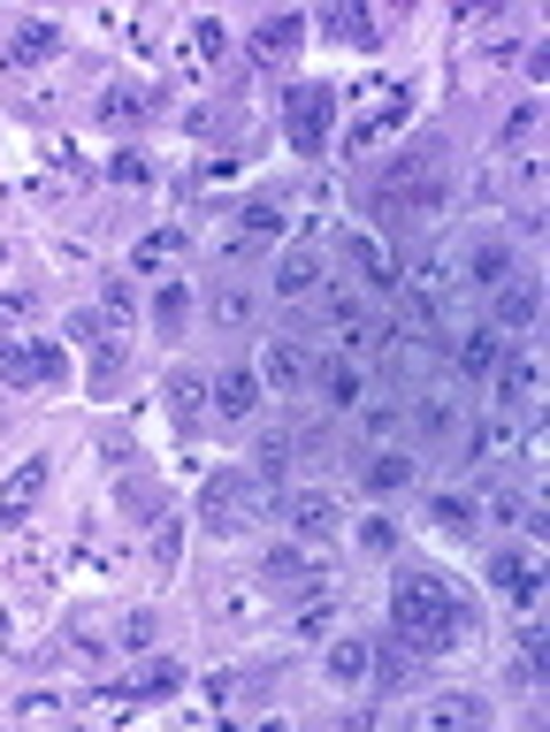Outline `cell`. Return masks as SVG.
I'll use <instances>...</instances> for the list:
<instances>
[{
    "mask_svg": "<svg viewBox=\"0 0 550 732\" xmlns=\"http://www.w3.org/2000/svg\"><path fill=\"white\" fill-rule=\"evenodd\" d=\"M306 38V15H260L252 23V54H283V46H299Z\"/></svg>",
    "mask_w": 550,
    "mask_h": 732,
    "instance_id": "cell-21",
    "label": "cell"
},
{
    "mask_svg": "<svg viewBox=\"0 0 550 732\" xmlns=\"http://www.w3.org/2000/svg\"><path fill=\"white\" fill-rule=\"evenodd\" d=\"M390 610H397V641L420 656H444V649H459V633H467V610H459V595L451 581H436V573H397L390 587Z\"/></svg>",
    "mask_w": 550,
    "mask_h": 732,
    "instance_id": "cell-1",
    "label": "cell"
},
{
    "mask_svg": "<svg viewBox=\"0 0 550 732\" xmlns=\"http://www.w3.org/2000/svg\"><path fill=\"white\" fill-rule=\"evenodd\" d=\"M444 199H451L444 153H405V160H390L382 183H374V206H382L390 222H420V214H436Z\"/></svg>",
    "mask_w": 550,
    "mask_h": 732,
    "instance_id": "cell-2",
    "label": "cell"
},
{
    "mask_svg": "<svg viewBox=\"0 0 550 732\" xmlns=\"http://www.w3.org/2000/svg\"><path fill=\"white\" fill-rule=\"evenodd\" d=\"M322 397H329V405H360V397H367V367L352 359V351L322 367Z\"/></svg>",
    "mask_w": 550,
    "mask_h": 732,
    "instance_id": "cell-18",
    "label": "cell"
},
{
    "mask_svg": "<svg viewBox=\"0 0 550 732\" xmlns=\"http://www.w3.org/2000/svg\"><path fill=\"white\" fill-rule=\"evenodd\" d=\"M260 367H268V382H276V390H306V374H314L299 344H268V359H260Z\"/></svg>",
    "mask_w": 550,
    "mask_h": 732,
    "instance_id": "cell-23",
    "label": "cell"
},
{
    "mask_svg": "<svg viewBox=\"0 0 550 732\" xmlns=\"http://www.w3.org/2000/svg\"><path fill=\"white\" fill-rule=\"evenodd\" d=\"M322 664H329V679H337V687H360L367 664H374V649H367L360 633H345V641H329V656H322Z\"/></svg>",
    "mask_w": 550,
    "mask_h": 732,
    "instance_id": "cell-19",
    "label": "cell"
},
{
    "mask_svg": "<svg viewBox=\"0 0 550 732\" xmlns=\"http://www.w3.org/2000/svg\"><path fill=\"white\" fill-rule=\"evenodd\" d=\"M214 313H222V320H245V313H252V297H245V291H237V283H229V291L214 297Z\"/></svg>",
    "mask_w": 550,
    "mask_h": 732,
    "instance_id": "cell-40",
    "label": "cell"
},
{
    "mask_svg": "<svg viewBox=\"0 0 550 732\" xmlns=\"http://www.w3.org/2000/svg\"><path fill=\"white\" fill-rule=\"evenodd\" d=\"M283 473H291V442L268 436V442H260V465H252V481H260V488H283Z\"/></svg>",
    "mask_w": 550,
    "mask_h": 732,
    "instance_id": "cell-28",
    "label": "cell"
},
{
    "mask_svg": "<svg viewBox=\"0 0 550 732\" xmlns=\"http://www.w3.org/2000/svg\"><path fill=\"white\" fill-rule=\"evenodd\" d=\"M397 488H413V458H405V450L367 458V496H397Z\"/></svg>",
    "mask_w": 550,
    "mask_h": 732,
    "instance_id": "cell-20",
    "label": "cell"
},
{
    "mask_svg": "<svg viewBox=\"0 0 550 732\" xmlns=\"http://www.w3.org/2000/svg\"><path fill=\"white\" fill-rule=\"evenodd\" d=\"M260 504H268V488H260L252 473H237V465L206 473V488H199V519H206V534H245V527L260 519Z\"/></svg>",
    "mask_w": 550,
    "mask_h": 732,
    "instance_id": "cell-3",
    "label": "cell"
},
{
    "mask_svg": "<svg viewBox=\"0 0 550 732\" xmlns=\"http://www.w3.org/2000/svg\"><path fill=\"white\" fill-rule=\"evenodd\" d=\"M183 313H191V291H183V283H169V291L154 297V320H161L169 336H177V328H183Z\"/></svg>",
    "mask_w": 550,
    "mask_h": 732,
    "instance_id": "cell-30",
    "label": "cell"
},
{
    "mask_svg": "<svg viewBox=\"0 0 550 732\" xmlns=\"http://www.w3.org/2000/svg\"><path fill=\"white\" fill-rule=\"evenodd\" d=\"M467 268H474V283H513V237H474V252H467Z\"/></svg>",
    "mask_w": 550,
    "mask_h": 732,
    "instance_id": "cell-17",
    "label": "cell"
},
{
    "mask_svg": "<svg viewBox=\"0 0 550 732\" xmlns=\"http://www.w3.org/2000/svg\"><path fill=\"white\" fill-rule=\"evenodd\" d=\"M397 420H405V413H397L390 397H374V405H367V413H360V428H367V436H374V442H382V436H397Z\"/></svg>",
    "mask_w": 550,
    "mask_h": 732,
    "instance_id": "cell-33",
    "label": "cell"
},
{
    "mask_svg": "<svg viewBox=\"0 0 550 732\" xmlns=\"http://www.w3.org/2000/svg\"><path fill=\"white\" fill-rule=\"evenodd\" d=\"M268 581H306V558H291V550H276V558H268Z\"/></svg>",
    "mask_w": 550,
    "mask_h": 732,
    "instance_id": "cell-39",
    "label": "cell"
},
{
    "mask_svg": "<svg viewBox=\"0 0 550 732\" xmlns=\"http://www.w3.org/2000/svg\"><path fill=\"white\" fill-rule=\"evenodd\" d=\"M276 245L283 237V206H268V199H252V206H237V245Z\"/></svg>",
    "mask_w": 550,
    "mask_h": 732,
    "instance_id": "cell-22",
    "label": "cell"
},
{
    "mask_svg": "<svg viewBox=\"0 0 550 732\" xmlns=\"http://www.w3.org/2000/svg\"><path fill=\"white\" fill-rule=\"evenodd\" d=\"M420 725H428V732L490 725V702H474V695H436V702H420Z\"/></svg>",
    "mask_w": 550,
    "mask_h": 732,
    "instance_id": "cell-10",
    "label": "cell"
},
{
    "mask_svg": "<svg viewBox=\"0 0 550 732\" xmlns=\"http://www.w3.org/2000/svg\"><path fill=\"white\" fill-rule=\"evenodd\" d=\"M329 618H337V603H329V595L299 603V633H306V641H322V633H329Z\"/></svg>",
    "mask_w": 550,
    "mask_h": 732,
    "instance_id": "cell-32",
    "label": "cell"
},
{
    "mask_svg": "<svg viewBox=\"0 0 550 732\" xmlns=\"http://www.w3.org/2000/svg\"><path fill=\"white\" fill-rule=\"evenodd\" d=\"M428 511H436V527H451V534L474 527V504H459V496H428Z\"/></svg>",
    "mask_w": 550,
    "mask_h": 732,
    "instance_id": "cell-31",
    "label": "cell"
},
{
    "mask_svg": "<svg viewBox=\"0 0 550 732\" xmlns=\"http://www.w3.org/2000/svg\"><path fill=\"white\" fill-rule=\"evenodd\" d=\"M536 305H543V291L520 275V283H497V297H490V328H536Z\"/></svg>",
    "mask_w": 550,
    "mask_h": 732,
    "instance_id": "cell-11",
    "label": "cell"
},
{
    "mask_svg": "<svg viewBox=\"0 0 550 732\" xmlns=\"http://www.w3.org/2000/svg\"><path fill=\"white\" fill-rule=\"evenodd\" d=\"M413 420H420V436H428V442H451V436H459V420H467V413H459V390L428 374V390H420Z\"/></svg>",
    "mask_w": 550,
    "mask_h": 732,
    "instance_id": "cell-6",
    "label": "cell"
},
{
    "mask_svg": "<svg viewBox=\"0 0 550 732\" xmlns=\"http://www.w3.org/2000/svg\"><path fill=\"white\" fill-rule=\"evenodd\" d=\"M322 31H329V38H345V46H374V15H360V8H329V15H322Z\"/></svg>",
    "mask_w": 550,
    "mask_h": 732,
    "instance_id": "cell-26",
    "label": "cell"
},
{
    "mask_svg": "<svg viewBox=\"0 0 550 732\" xmlns=\"http://www.w3.org/2000/svg\"><path fill=\"white\" fill-rule=\"evenodd\" d=\"M177 687H183V664L154 656V664H146L138 679H123V687H115V702H154V695H177Z\"/></svg>",
    "mask_w": 550,
    "mask_h": 732,
    "instance_id": "cell-16",
    "label": "cell"
},
{
    "mask_svg": "<svg viewBox=\"0 0 550 732\" xmlns=\"http://www.w3.org/2000/svg\"><path fill=\"white\" fill-rule=\"evenodd\" d=\"M360 542H367V550H397V534H390V519H360Z\"/></svg>",
    "mask_w": 550,
    "mask_h": 732,
    "instance_id": "cell-41",
    "label": "cell"
},
{
    "mask_svg": "<svg viewBox=\"0 0 550 732\" xmlns=\"http://www.w3.org/2000/svg\"><path fill=\"white\" fill-rule=\"evenodd\" d=\"M306 291H322V252L314 245H291L276 260V297H306Z\"/></svg>",
    "mask_w": 550,
    "mask_h": 732,
    "instance_id": "cell-13",
    "label": "cell"
},
{
    "mask_svg": "<svg viewBox=\"0 0 550 732\" xmlns=\"http://www.w3.org/2000/svg\"><path fill=\"white\" fill-rule=\"evenodd\" d=\"M177 550H183V534H177V527H161V542H154V565H177Z\"/></svg>",
    "mask_w": 550,
    "mask_h": 732,
    "instance_id": "cell-43",
    "label": "cell"
},
{
    "mask_svg": "<svg viewBox=\"0 0 550 732\" xmlns=\"http://www.w3.org/2000/svg\"><path fill=\"white\" fill-rule=\"evenodd\" d=\"M490 382H497V397H505L513 413H528V405H536V359H528V351H505V367H497Z\"/></svg>",
    "mask_w": 550,
    "mask_h": 732,
    "instance_id": "cell-15",
    "label": "cell"
},
{
    "mask_svg": "<svg viewBox=\"0 0 550 732\" xmlns=\"http://www.w3.org/2000/svg\"><path fill=\"white\" fill-rule=\"evenodd\" d=\"M536 123H543V115H536V108L520 100V108L505 115V146H528V138H536Z\"/></svg>",
    "mask_w": 550,
    "mask_h": 732,
    "instance_id": "cell-37",
    "label": "cell"
},
{
    "mask_svg": "<svg viewBox=\"0 0 550 732\" xmlns=\"http://www.w3.org/2000/svg\"><path fill=\"white\" fill-rule=\"evenodd\" d=\"M46 473H54L46 458H23V465H15V473L0 481V534H15V527L31 519V504L46 496Z\"/></svg>",
    "mask_w": 550,
    "mask_h": 732,
    "instance_id": "cell-5",
    "label": "cell"
},
{
    "mask_svg": "<svg viewBox=\"0 0 550 732\" xmlns=\"http://www.w3.org/2000/svg\"><path fill=\"white\" fill-rule=\"evenodd\" d=\"M291 527H299V542H329V534H337V496H329V488H306V496L291 504Z\"/></svg>",
    "mask_w": 550,
    "mask_h": 732,
    "instance_id": "cell-14",
    "label": "cell"
},
{
    "mask_svg": "<svg viewBox=\"0 0 550 732\" xmlns=\"http://www.w3.org/2000/svg\"><path fill=\"white\" fill-rule=\"evenodd\" d=\"M54 54H61V23H15L8 69H38V61H54Z\"/></svg>",
    "mask_w": 550,
    "mask_h": 732,
    "instance_id": "cell-12",
    "label": "cell"
},
{
    "mask_svg": "<svg viewBox=\"0 0 550 732\" xmlns=\"http://www.w3.org/2000/svg\"><path fill=\"white\" fill-rule=\"evenodd\" d=\"M345 252H352V268H360L374 291H397V252H390V237H374V229H352V237H345Z\"/></svg>",
    "mask_w": 550,
    "mask_h": 732,
    "instance_id": "cell-8",
    "label": "cell"
},
{
    "mask_svg": "<svg viewBox=\"0 0 550 732\" xmlns=\"http://www.w3.org/2000/svg\"><path fill=\"white\" fill-rule=\"evenodd\" d=\"M15 320H31V291H0V328H15Z\"/></svg>",
    "mask_w": 550,
    "mask_h": 732,
    "instance_id": "cell-38",
    "label": "cell"
},
{
    "mask_svg": "<svg viewBox=\"0 0 550 732\" xmlns=\"http://www.w3.org/2000/svg\"><path fill=\"white\" fill-rule=\"evenodd\" d=\"M169 405H177V428H183V436H191V428L206 420V382H199L191 367H183L177 382H169Z\"/></svg>",
    "mask_w": 550,
    "mask_h": 732,
    "instance_id": "cell-24",
    "label": "cell"
},
{
    "mask_svg": "<svg viewBox=\"0 0 550 732\" xmlns=\"http://www.w3.org/2000/svg\"><path fill=\"white\" fill-rule=\"evenodd\" d=\"M505 351H513V344H505V328H490V320H474V328L459 336V374H474V382H490V374L505 367Z\"/></svg>",
    "mask_w": 550,
    "mask_h": 732,
    "instance_id": "cell-7",
    "label": "cell"
},
{
    "mask_svg": "<svg viewBox=\"0 0 550 732\" xmlns=\"http://www.w3.org/2000/svg\"><path fill=\"white\" fill-rule=\"evenodd\" d=\"M191 46H199V54H222L229 38H222V23H199V31H191Z\"/></svg>",
    "mask_w": 550,
    "mask_h": 732,
    "instance_id": "cell-42",
    "label": "cell"
},
{
    "mask_svg": "<svg viewBox=\"0 0 550 732\" xmlns=\"http://www.w3.org/2000/svg\"><path fill=\"white\" fill-rule=\"evenodd\" d=\"M329 115H337V92H329V85H291V92H283V138L299 153L329 146Z\"/></svg>",
    "mask_w": 550,
    "mask_h": 732,
    "instance_id": "cell-4",
    "label": "cell"
},
{
    "mask_svg": "<svg viewBox=\"0 0 550 732\" xmlns=\"http://www.w3.org/2000/svg\"><path fill=\"white\" fill-rule=\"evenodd\" d=\"M100 115H108L115 131H131V123H146V92H123V85H115V92L100 100Z\"/></svg>",
    "mask_w": 550,
    "mask_h": 732,
    "instance_id": "cell-29",
    "label": "cell"
},
{
    "mask_svg": "<svg viewBox=\"0 0 550 732\" xmlns=\"http://www.w3.org/2000/svg\"><path fill=\"white\" fill-rule=\"evenodd\" d=\"M367 672H374V679H382V687H405V679H413V649H405V641H382V649H374V664H367Z\"/></svg>",
    "mask_w": 550,
    "mask_h": 732,
    "instance_id": "cell-27",
    "label": "cell"
},
{
    "mask_svg": "<svg viewBox=\"0 0 550 732\" xmlns=\"http://www.w3.org/2000/svg\"><path fill=\"white\" fill-rule=\"evenodd\" d=\"M154 641V610H131L123 626H115V649H146Z\"/></svg>",
    "mask_w": 550,
    "mask_h": 732,
    "instance_id": "cell-36",
    "label": "cell"
},
{
    "mask_svg": "<svg viewBox=\"0 0 550 732\" xmlns=\"http://www.w3.org/2000/svg\"><path fill=\"white\" fill-rule=\"evenodd\" d=\"M115 374H123V351H115V344H100V351H92V390L108 397V390H115Z\"/></svg>",
    "mask_w": 550,
    "mask_h": 732,
    "instance_id": "cell-35",
    "label": "cell"
},
{
    "mask_svg": "<svg viewBox=\"0 0 550 732\" xmlns=\"http://www.w3.org/2000/svg\"><path fill=\"white\" fill-rule=\"evenodd\" d=\"M206 397H214V413H222V420H229V428H237V420H252V405H260V382H252V374H245V367H222V374H214V390H206Z\"/></svg>",
    "mask_w": 550,
    "mask_h": 732,
    "instance_id": "cell-9",
    "label": "cell"
},
{
    "mask_svg": "<svg viewBox=\"0 0 550 732\" xmlns=\"http://www.w3.org/2000/svg\"><path fill=\"white\" fill-rule=\"evenodd\" d=\"M123 191H138V183H154V168H146V153H115V168H108Z\"/></svg>",
    "mask_w": 550,
    "mask_h": 732,
    "instance_id": "cell-34",
    "label": "cell"
},
{
    "mask_svg": "<svg viewBox=\"0 0 550 732\" xmlns=\"http://www.w3.org/2000/svg\"><path fill=\"white\" fill-rule=\"evenodd\" d=\"M0 633H8V610H0Z\"/></svg>",
    "mask_w": 550,
    "mask_h": 732,
    "instance_id": "cell-44",
    "label": "cell"
},
{
    "mask_svg": "<svg viewBox=\"0 0 550 732\" xmlns=\"http://www.w3.org/2000/svg\"><path fill=\"white\" fill-rule=\"evenodd\" d=\"M0 382H8V390H31V382H46L38 351H31V344H8V336H0Z\"/></svg>",
    "mask_w": 550,
    "mask_h": 732,
    "instance_id": "cell-25",
    "label": "cell"
}]
</instances>
